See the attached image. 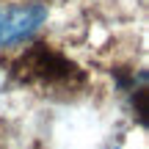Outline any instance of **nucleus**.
<instances>
[{"label": "nucleus", "instance_id": "1", "mask_svg": "<svg viewBox=\"0 0 149 149\" xmlns=\"http://www.w3.org/2000/svg\"><path fill=\"white\" fill-rule=\"evenodd\" d=\"M14 74L19 80L44 83V86L69 83L72 77H80L77 66H74L69 58H64L58 50L47 47V44H36V47L28 50V53L14 64Z\"/></svg>", "mask_w": 149, "mask_h": 149}, {"label": "nucleus", "instance_id": "2", "mask_svg": "<svg viewBox=\"0 0 149 149\" xmlns=\"http://www.w3.org/2000/svg\"><path fill=\"white\" fill-rule=\"evenodd\" d=\"M47 19L42 3H11L0 6V47L25 44Z\"/></svg>", "mask_w": 149, "mask_h": 149}]
</instances>
